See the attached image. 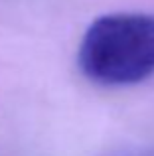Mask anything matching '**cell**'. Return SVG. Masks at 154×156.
<instances>
[{
  "mask_svg": "<svg viewBox=\"0 0 154 156\" xmlns=\"http://www.w3.org/2000/svg\"><path fill=\"white\" fill-rule=\"evenodd\" d=\"M79 67L91 81L124 87L154 73V16L121 12L95 20L79 46Z\"/></svg>",
  "mask_w": 154,
  "mask_h": 156,
  "instance_id": "obj_1",
  "label": "cell"
},
{
  "mask_svg": "<svg viewBox=\"0 0 154 156\" xmlns=\"http://www.w3.org/2000/svg\"><path fill=\"white\" fill-rule=\"evenodd\" d=\"M101 156H154V146H124Z\"/></svg>",
  "mask_w": 154,
  "mask_h": 156,
  "instance_id": "obj_2",
  "label": "cell"
}]
</instances>
